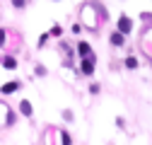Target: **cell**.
<instances>
[{"instance_id":"obj_7","label":"cell","mask_w":152,"mask_h":145,"mask_svg":"<svg viewBox=\"0 0 152 145\" xmlns=\"http://www.w3.org/2000/svg\"><path fill=\"white\" fill-rule=\"evenodd\" d=\"M3 65H5V68H15L17 63H15V58H3Z\"/></svg>"},{"instance_id":"obj_6","label":"cell","mask_w":152,"mask_h":145,"mask_svg":"<svg viewBox=\"0 0 152 145\" xmlns=\"http://www.w3.org/2000/svg\"><path fill=\"white\" fill-rule=\"evenodd\" d=\"M22 114L24 116H31V104L29 102H22Z\"/></svg>"},{"instance_id":"obj_3","label":"cell","mask_w":152,"mask_h":145,"mask_svg":"<svg viewBox=\"0 0 152 145\" xmlns=\"http://www.w3.org/2000/svg\"><path fill=\"white\" fill-rule=\"evenodd\" d=\"M111 44H116V46H121V44H123V34H121V31H116V34L111 36Z\"/></svg>"},{"instance_id":"obj_8","label":"cell","mask_w":152,"mask_h":145,"mask_svg":"<svg viewBox=\"0 0 152 145\" xmlns=\"http://www.w3.org/2000/svg\"><path fill=\"white\" fill-rule=\"evenodd\" d=\"M126 68H138V61L135 58H126Z\"/></svg>"},{"instance_id":"obj_4","label":"cell","mask_w":152,"mask_h":145,"mask_svg":"<svg viewBox=\"0 0 152 145\" xmlns=\"http://www.w3.org/2000/svg\"><path fill=\"white\" fill-rule=\"evenodd\" d=\"M80 56H82L85 61L89 58V46H87V44H80Z\"/></svg>"},{"instance_id":"obj_2","label":"cell","mask_w":152,"mask_h":145,"mask_svg":"<svg viewBox=\"0 0 152 145\" xmlns=\"http://www.w3.org/2000/svg\"><path fill=\"white\" fill-rule=\"evenodd\" d=\"M118 29H121V34L130 31V20H128V17H121V20H118Z\"/></svg>"},{"instance_id":"obj_5","label":"cell","mask_w":152,"mask_h":145,"mask_svg":"<svg viewBox=\"0 0 152 145\" xmlns=\"http://www.w3.org/2000/svg\"><path fill=\"white\" fill-rule=\"evenodd\" d=\"M82 70L87 72V75H92V70H94V65H92V61H89V58H87V61L82 63Z\"/></svg>"},{"instance_id":"obj_9","label":"cell","mask_w":152,"mask_h":145,"mask_svg":"<svg viewBox=\"0 0 152 145\" xmlns=\"http://www.w3.org/2000/svg\"><path fill=\"white\" fill-rule=\"evenodd\" d=\"M3 41H5V31L0 29V44H3Z\"/></svg>"},{"instance_id":"obj_1","label":"cell","mask_w":152,"mask_h":145,"mask_svg":"<svg viewBox=\"0 0 152 145\" xmlns=\"http://www.w3.org/2000/svg\"><path fill=\"white\" fill-rule=\"evenodd\" d=\"M15 89H20V82H7V85L0 87V92H3V94H12Z\"/></svg>"}]
</instances>
